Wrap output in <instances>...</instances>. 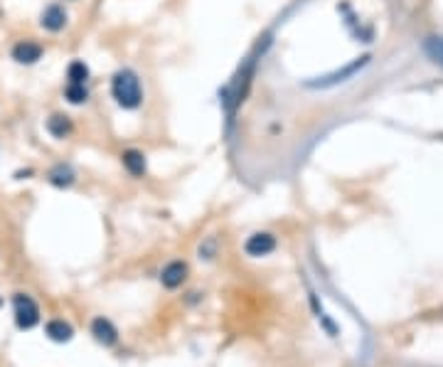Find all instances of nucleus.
Instances as JSON below:
<instances>
[{
  "label": "nucleus",
  "mask_w": 443,
  "mask_h": 367,
  "mask_svg": "<svg viewBox=\"0 0 443 367\" xmlns=\"http://www.w3.org/2000/svg\"><path fill=\"white\" fill-rule=\"evenodd\" d=\"M42 57V45L35 42V39H20L15 47H12V60L17 64H35V62Z\"/></svg>",
  "instance_id": "20e7f679"
},
{
  "label": "nucleus",
  "mask_w": 443,
  "mask_h": 367,
  "mask_svg": "<svg viewBox=\"0 0 443 367\" xmlns=\"http://www.w3.org/2000/svg\"><path fill=\"white\" fill-rule=\"evenodd\" d=\"M367 60L370 57H360V60H354V62H350L347 67L345 69H340V72H335V74H327L325 79H320L318 84H313V87H332V84H338V82H345L347 77H352L354 72H360L362 67L367 64Z\"/></svg>",
  "instance_id": "0eeeda50"
},
{
  "label": "nucleus",
  "mask_w": 443,
  "mask_h": 367,
  "mask_svg": "<svg viewBox=\"0 0 443 367\" xmlns=\"http://www.w3.org/2000/svg\"><path fill=\"white\" fill-rule=\"evenodd\" d=\"M50 180L55 185H60V188H66V185H72L74 183V172L72 168H66V165H57L55 170L50 172Z\"/></svg>",
  "instance_id": "ddd939ff"
},
{
  "label": "nucleus",
  "mask_w": 443,
  "mask_h": 367,
  "mask_svg": "<svg viewBox=\"0 0 443 367\" xmlns=\"http://www.w3.org/2000/svg\"><path fill=\"white\" fill-rule=\"evenodd\" d=\"M47 131H50L55 138H66V136L74 131V123L69 116H64V114H55V116L47 118Z\"/></svg>",
  "instance_id": "9d476101"
},
{
  "label": "nucleus",
  "mask_w": 443,
  "mask_h": 367,
  "mask_svg": "<svg viewBox=\"0 0 443 367\" xmlns=\"http://www.w3.org/2000/svg\"><path fill=\"white\" fill-rule=\"evenodd\" d=\"M39 25H42L44 30H50V33H60V30H64L66 25V12L62 6H47L42 12V17H39Z\"/></svg>",
  "instance_id": "39448f33"
},
{
  "label": "nucleus",
  "mask_w": 443,
  "mask_h": 367,
  "mask_svg": "<svg viewBox=\"0 0 443 367\" xmlns=\"http://www.w3.org/2000/svg\"><path fill=\"white\" fill-rule=\"evenodd\" d=\"M12 308H15V323L22 330L35 328L39 323V308L30 296L17 294L15 298H12Z\"/></svg>",
  "instance_id": "f03ea898"
},
{
  "label": "nucleus",
  "mask_w": 443,
  "mask_h": 367,
  "mask_svg": "<svg viewBox=\"0 0 443 367\" xmlns=\"http://www.w3.org/2000/svg\"><path fill=\"white\" fill-rule=\"evenodd\" d=\"M188 278V264L185 262H170L161 274V281L165 289H177Z\"/></svg>",
  "instance_id": "423d86ee"
},
{
  "label": "nucleus",
  "mask_w": 443,
  "mask_h": 367,
  "mask_svg": "<svg viewBox=\"0 0 443 367\" xmlns=\"http://www.w3.org/2000/svg\"><path fill=\"white\" fill-rule=\"evenodd\" d=\"M244 249H246L249 256H266L276 249V240H273V234H269V232H256L246 240Z\"/></svg>",
  "instance_id": "7ed1b4c3"
},
{
  "label": "nucleus",
  "mask_w": 443,
  "mask_h": 367,
  "mask_svg": "<svg viewBox=\"0 0 443 367\" xmlns=\"http://www.w3.org/2000/svg\"><path fill=\"white\" fill-rule=\"evenodd\" d=\"M426 52H428V57L436 62V64H441V67H443V37H431V39H428Z\"/></svg>",
  "instance_id": "2eb2a0df"
},
{
  "label": "nucleus",
  "mask_w": 443,
  "mask_h": 367,
  "mask_svg": "<svg viewBox=\"0 0 443 367\" xmlns=\"http://www.w3.org/2000/svg\"><path fill=\"white\" fill-rule=\"evenodd\" d=\"M121 161H123V168L131 172L133 178H141V175L145 172V156L141 153V150H133V148L123 150Z\"/></svg>",
  "instance_id": "1a4fd4ad"
},
{
  "label": "nucleus",
  "mask_w": 443,
  "mask_h": 367,
  "mask_svg": "<svg viewBox=\"0 0 443 367\" xmlns=\"http://www.w3.org/2000/svg\"><path fill=\"white\" fill-rule=\"evenodd\" d=\"M66 79L69 82L66 84H87V79H89V67L84 64V62H72L69 67H66Z\"/></svg>",
  "instance_id": "f8f14e48"
},
{
  "label": "nucleus",
  "mask_w": 443,
  "mask_h": 367,
  "mask_svg": "<svg viewBox=\"0 0 443 367\" xmlns=\"http://www.w3.org/2000/svg\"><path fill=\"white\" fill-rule=\"evenodd\" d=\"M47 335H50L55 343H66V340H72L74 330L72 325L64 321H50L47 323Z\"/></svg>",
  "instance_id": "9b49d317"
},
{
  "label": "nucleus",
  "mask_w": 443,
  "mask_h": 367,
  "mask_svg": "<svg viewBox=\"0 0 443 367\" xmlns=\"http://www.w3.org/2000/svg\"><path fill=\"white\" fill-rule=\"evenodd\" d=\"M64 96L72 101V104H84V101L89 99V91H87V87H84V84H66Z\"/></svg>",
  "instance_id": "4468645a"
},
{
  "label": "nucleus",
  "mask_w": 443,
  "mask_h": 367,
  "mask_svg": "<svg viewBox=\"0 0 443 367\" xmlns=\"http://www.w3.org/2000/svg\"><path fill=\"white\" fill-rule=\"evenodd\" d=\"M91 333H94V338L99 340L101 345H114L118 340L116 328H114L106 318H96V321L91 323Z\"/></svg>",
  "instance_id": "6e6552de"
},
{
  "label": "nucleus",
  "mask_w": 443,
  "mask_h": 367,
  "mask_svg": "<svg viewBox=\"0 0 443 367\" xmlns=\"http://www.w3.org/2000/svg\"><path fill=\"white\" fill-rule=\"evenodd\" d=\"M111 94L116 99L121 109H138L143 101V89H141V79L133 69H121L111 79Z\"/></svg>",
  "instance_id": "f257e3e1"
}]
</instances>
